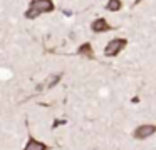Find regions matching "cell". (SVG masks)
<instances>
[{"mask_svg": "<svg viewBox=\"0 0 156 150\" xmlns=\"http://www.w3.org/2000/svg\"><path fill=\"white\" fill-rule=\"evenodd\" d=\"M55 10L54 0H30L27 10L24 12V17L27 20H35L42 13H49Z\"/></svg>", "mask_w": 156, "mask_h": 150, "instance_id": "obj_1", "label": "cell"}, {"mask_svg": "<svg viewBox=\"0 0 156 150\" xmlns=\"http://www.w3.org/2000/svg\"><path fill=\"white\" fill-rule=\"evenodd\" d=\"M121 8H122V0H108V3H106L108 12H119Z\"/></svg>", "mask_w": 156, "mask_h": 150, "instance_id": "obj_7", "label": "cell"}, {"mask_svg": "<svg viewBox=\"0 0 156 150\" xmlns=\"http://www.w3.org/2000/svg\"><path fill=\"white\" fill-rule=\"evenodd\" d=\"M126 45H128V40L124 37H114L104 47V57H116L118 53H121L126 48Z\"/></svg>", "mask_w": 156, "mask_h": 150, "instance_id": "obj_2", "label": "cell"}, {"mask_svg": "<svg viewBox=\"0 0 156 150\" xmlns=\"http://www.w3.org/2000/svg\"><path fill=\"white\" fill-rule=\"evenodd\" d=\"M77 53H79L81 57H86V58H89V60L94 58V48H92L91 42H84L82 45H79Z\"/></svg>", "mask_w": 156, "mask_h": 150, "instance_id": "obj_6", "label": "cell"}, {"mask_svg": "<svg viewBox=\"0 0 156 150\" xmlns=\"http://www.w3.org/2000/svg\"><path fill=\"white\" fill-rule=\"evenodd\" d=\"M112 28H114V27H112L104 17H99V18H96L94 22L91 23V30L94 33H106V32H111Z\"/></svg>", "mask_w": 156, "mask_h": 150, "instance_id": "obj_4", "label": "cell"}, {"mask_svg": "<svg viewBox=\"0 0 156 150\" xmlns=\"http://www.w3.org/2000/svg\"><path fill=\"white\" fill-rule=\"evenodd\" d=\"M153 133H156V127L151 125V123H143V125L136 127L134 130H133V137L138 140H144L148 138V137H151Z\"/></svg>", "mask_w": 156, "mask_h": 150, "instance_id": "obj_3", "label": "cell"}, {"mask_svg": "<svg viewBox=\"0 0 156 150\" xmlns=\"http://www.w3.org/2000/svg\"><path fill=\"white\" fill-rule=\"evenodd\" d=\"M24 150H49V145L41 142V140H37V138H34L32 135H29V140L25 143Z\"/></svg>", "mask_w": 156, "mask_h": 150, "instance_id": "obj_5", "label": "cell"}]
</instances>
